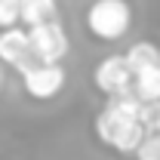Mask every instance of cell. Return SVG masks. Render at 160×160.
Wrapping results in <instances>:
<instances>
[{
	"label": "cell",
	"instance_id": "obj_1",
	"mask_svg": "<svg viewBox=\"0 0 160 160\" xmlns=\"http://www.w3.org/2000/svg\"><path fill=\"white\" fill-rule=\"evenodd\" d=\"M132 28V6L129 0H92L86 9V31L96 40L114 43Z\"/></svg>",
	"mask_w": 160,
	"mask_h": 160
},
{
	"label": "cell",
	"instance_id": "obj_2",
	"mask_svg": "<svg viewBox=\"0 0 160 160\" xmlns=\"http://www.w3.org/2000/svg\"><path fill=\"white\" fill-rule=\"evenodd\" d=\"M132 80H136V74H132L126 56H108V59H102L92 68V83L108 99L123 96V92H132Z\"/></svg>",
	"mask_w": 160,
	"mask_h": 160
},
{
	"label": "cell",
	"instance_id": "obj_3",
	"mask_svg": "<svg viewBox=\"0 0 160 160\" xmlns=\"http://www.w3.org/2000/svg\"><path fill=\"white\" fill-rule=\"evenodd\" d=\"M28 34H31V49H34L37 65H62V59L71 49V40L65 34L62 22H49V25L31 28Z\"/></svg>",
	"mask_w": 160,
	"mask_h": 160
},
{
	"label": "cell",
	"instance_id": "obj_4",
	"mask_svg": "<svg viewBox=\"0 0 160 160\" xmlns=\"http://www.w3.org/2000/svg\"><path fill=\"white\" fill-rule=\"evenodd\" d=\"M0 65L12 68V71H31L37 59H34V49H31V34L25 28H9V31H0Z\"/></svg>",
	"mask_w": 160,
	"mask_h": 160
},
{
	"label": "cell",
	"instance_id": "obj_5",
	"mask_svg": "<svg viewBox=\"0 0 160 160\" xmlns=\"http://www.w3.org/2000/svg\"><path fill=\"white\" fill-rule=\"evenodd\" d=\"M65 80H68V74H65L62 65H34L31 71L22 74V86L31 99L49 102L65 89Z\"/></svg>",
	"mask_w": 160,
	"mask_h": 160
},
{
	"label": "cell",
	"instance_id": "obj_6",
	"mask_svg": "<svg viewBox=\"0 0 160 160\" xmlns=\"http://www.w3.org/2000/svg\"><path fill=\"white\" fill-rule=\"evenodd\" d=\"M59 22V6L56 0H22V25L31 31L40 25Z\"/></svg>",
	"mask_w": 160,
	"mask_h": 160
},
{
	"label": "cell",
	"instance_id": "obj_7",
	"mask_svg": "<svg viewBox=\"0 0 160 160\" xmlns=\"http://www.w3.org/2000/svg\"><path fill=\"white\" fill-rule=\"evenodd\" d=\"M123 56L129 62L132 74H139V71H148V68H157L160 65V46L151 43V40H139V43H132Z\"/></svg>",
	"mask_w": 160,
	"mask_h": 160
},
{
	"label": "cell",
	"instance_id": "obj_8",
	"mask_svg": "<svg viewBox=\"0 0 160 160\" xmlns=\"http://www.w3.org/2000/svg\"><path fill=\"white\" fill-rule=\"evenodd\" d=\"M132 92H136L145 105L160 102V65H157V68H148V71H139V74H136V80H132Z\"/></svg>",
	"mask_w": 160,
	"mask_h": 160
},
{
	"label": "cell",
	"instance_id": "obj_9",
	"mask_svg": "<svg viewBox=\"0 0 160 160\" xmlns=\"http://www.w3.org/2000/svg\"><path fill=\"white\" fill-rule=\"evenodd\" d=\"M22 22V0H0V31L19 28Z\"/></svg>",
	"mask_w": 160,
	"mask_h": 160
},
{
	"label": "cell",
	"instance_id": "obj_10",
	"mask_svg": "<svg viewBox=\"0 0 160 160\" xmlns=\"http://www.w3.org/2000/svg\"><path fill=\"white\" fill-rule=\"evenodd\" d=\"M139 123L145 126V132H148V136H160V102H151V105H145V108H142Z\"/></svg>",
	"mask_w": 160,
	"mask_h": 160
},
{
	"label": "cell",
	"instance_id": "obj_11",
	"mask_svg": "<svg viewBox=\"0 0 160 160\" xmlns=\"http://www.w3.org/2000/svg\"><path fill=\"white\" fill-rule=\"evenodd\" d=\"M136 160H160V136H148L136 151Z\"/></svg>",
	"mask_w": 160,
	"mask_h": 160
},
{
	"label": "cell",
	"instance_id": "obj_12",
	"mask_svg": "<svg viewBox=\"0 0 160 160\" xmlns=\"http://www.w3.org/2000/svg\"><path fill=\"white\" fill-rule=\"evenodd\" d=\"M3 83H6V80H3V68H0V92H3Z\"/></svg>",
	"mask_w": 160,
	"mask_h": 160
}]
</instances>
